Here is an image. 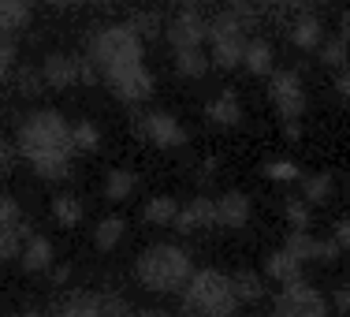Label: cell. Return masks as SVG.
Segmentation results:
<instances>
[{"mask_svg": "<svg viewBox=\"0 0 350 317\" xmlns=\"http://www.w3.org/2000/svg\"><path fill=\"white\" fill-rule=\"evenodd\" d=\"M15 146L38 179L64 183L71 176V123L56 108H38V112L23 116L19 127H15Z\"/></svg>", "mask_w": 350, "mask_h": 317, "instance_id": "obj_1", "label": "cell"}, {"mask_svg": "<svg viewBox=\"0 0 350 317\" xmlns=\"http://www.w3.org/2000/svg\"><path fill=\"white\" fill-rule=\"evenodd\" d=\"M261 8L257 0H228L220 12L209 19V56L213 68L220 71H235L246 56V45L254 38V30L261 27Z\"/></svg>", "mask_w": 350, "mask_h": 317, "instance_id": "obj_2", "label": "cell"}, {"mask_svg": "<svg viewBox=\"0 0 350 317\" xmlns=\"http://www.w3.org/2000/svg\"><path fill=\"white\" fill-rule=\"evenodd\" d=\"M190 272H194L190 254L175 243H153L135 257L138 288L153 291V295H175V291H183V283L190 280Z\"/></svg>", "mask_w": 350, "mask_h": 317, "instance_id": "obj_3", "label": "cell"}, {"mask_svg": "<svg viewBox=\"0 0 350 317\" xmlns=\"http://www.w3.org/2000/svg\"><path fill=\"white\" fill-rule=\"evenodd\" d=\"M179 295H183V314L187 317H220V314H235L239 306L235 283L220 269L190 272V280L183 283Z\"/></svg>", "mask_w": 350, "mask_h": 317, "instance_id": "obj_4", "label": "cell"}, {"mask_svg": "<svg viewBox=\"0 0 350 317\" xmlns=\"http://www.w3.org/2000/svg\"><path fill=\"white\" fill-rule=\"evenodd\" d=\"M142 53H146V41L138 38L131 23H112L90 38V60L101 79L120 68H131V64H142Z\"/></svg>", "mask_w": 350, "mask_h": 317, "instance_id": "obj_5", "label": "cell"}, {"mask_svg": "<svg viewBox=\"0 0 350 317\" xmlns=\"http://www.w3.org/2000/svg\"><path fill=\"white\" fill-rule=\"evenodd\" d=\"M41 79H45L49 90H71V86H79V82L94 86V82H101V75H97L90 56L82 60V56H75V53H49L45 60H41Z\"/></svg>", "mask_w": 350, "mask_h": 317, "instance_id": "obj_6", "label": "cell"}, {"mask_svg": "<svg viewBox=\"0 0 350 317\" xmlns=\"http://www.w3.org/2000/svg\"><path fill=\"white\" fill-rule=\"evenodd\" d=\"M272 317H332V299L306 280H291L272 303Z\"/></svg>", "mask_w": 350, "mask_h": 317, "instance_id": "obj_7", "label": "cell"}, {"mask_svg": "<svg viewBox=\"0 0 350 317\" xmlns=\"http://www.w3.org/2000/svg\"><path fill=\"white\" fill-rule=\"evenodd\" d=\"M135 135L157 149H183L187 146V127L172 112H161V108L135 116Z\"/></svg>", "mask_w": 350, "mask_h": 317, "instance_id": "obj_8", "label": "cell"}, {"mask_svg": "<svg viewBox=\"0 0 350 317\" xmlns=\"http://www.w3.org/2000/svg\"><path fill=\"white\" fill-rule=\"evenodd\" d=\"M101 82L108 86V94L120 97L123 105H146L149 97H153V90H157V79H153V71H149L146 64H131V68H120V71L105 75Z\"/></svg>", "mask_w": 350, "mask_h": 317, "instance_id": "obj_9", "label": "cell"}, {"mask_svg": "<svg viewBox=\"0 0 350 317\" xmlns=\"http://www.w3.org/2000/svg\"><path fill=\"white\" fill-rule=\"evenodd\" d=\"M269 97H272V105H276V112H280V120H302L306 116V86H302V75L298 71H287V68H280V71H272L269 75Z\"/></svg>", "mask_w": 350, "mask_h": 317, "instance_id": "obj_10", "label": "cell"}, {"mask_svg": "<svg viewBox=\"0 0 350 317\" xmlns=\"http://www.w3.org/2000/svg\"><path fill=\"white\" fill-rule=\"evenodd\" d=\"M127 299L116 291H82L56 310V317H127Z\"/></svg>", "mask_w": 350, "mask_h": 317, "instance_id": "obj_11", "label": "cell"}, {"mask_svg": "<svg viewBox=\"0 0 350 317\" xmlns=\"http://www.w3.org/2000/svg\"><path fill=\"white\" fill-rule=\"evenodd\" d=\"M164 38L172 49H202L209 41V19L198 8H183L164 23Z\"/></svg>", "mask_w": 350, "mask_h": 317, "instance_id": "obj_12", "label": "cell"}, {"mask_svg": "<svg viewBox=\"0 0 350 317\" xmlns=\"http://www.w3.org/2000/svg\"><path fill=\"white\" fill-rule=\"evenodd\" d=\"M283 246H287L291 254H298L302 262H324V265L343 254V246H339L336 239H317L310 228H291V236Z\"/></svg>", "mask_w": 350, "mask_h": 317, "instance_id": "obj_13", "label": "cell"}, {"mask_svg": "<svg viewBox=\"0 0 350 317\" xmlns=\"http://www.w3.org/2000/svg\"><path fill=\"white\" fill-rule=\"evenodd\" d=\"M287 38H291L295 49L313 53V49H321V41H324V23L317 19V12H310V8H298L295 15H287Z\"/></svg>", "mask_w": 350, "mask_h": 317, "instance_id": "obj_14", "label": "cell"}, {"mask_svg": "<svg viewBox=\"0 0 350 317\" xmlns=\"http://www.w3.org/2000/svg\"><path fill=\"white\" fill-rule=\"evenodd\" d=\"M202 228L205 231L216 228V202L205 194H198V198H190L187 205H179L175 231H179V236H194V231H202Z\"/></svg>", "mask_w": 350, "mask_h": 317, "instance_id": "obj_15", "label": "cell"}, {"mask_svg": "<svg viewBox=\"0 0 350 317\" xmlns=\"http://www.w3.org/2000/svg\"><path fill=\"white\" fill-rule=\"evenodd\" d=\"M216 202V228H228V231H239L250 224V213H254V205H250V198L243 190H224V194L213 198Z\"/></svg>", "mask_w": 350, "mask_h": 317, "instance_id": "obj_16", "label": "cell"}, {"mask_svg": "<svg viewBox=\"0 0 350 317\" xmlns=\"http://www.w3.org/2000/svg\"><path fill=\"white\" fill-rule=\"evenodd\" d=\"M172 64H175V75L179 79H190V82H198V79H205L213 68V56H209V49H172Z\"/></svg>", "mask_w": 350, "mask_h": 317, "instance_id": "obj_17", "label": "cell"}, {"mask_svg": "<svg viewBox=\"0 0 350 317\" xmlns=\"http://www.w3.org/2000/svg\"><path fill=\"white\" fill-rule=\"evenodd\" d=\"M205 116L216 123V127H235L243 123V97L235 90H220L209 105H205Z\"/></svg>", "mask_w": 350, "mask_h": 317, "instance_id": "obj_18", "label": "cell"}, {"mask_svg": "<svg viewBox=\"0 0 350 317\" xmlns=\"http://www.w3.org/2000/svg\"><path fill=\"white\" fill-rule=\"evenodd\" d=\"M302 257L298 254H291L287 246H280V250H272L269 257H265V277L269 280H276V283H291V280H302Z\"/></svg>", "mask_w": 350, "mask_h": 317, "instance_id": "obj_19", "label": "cell"}, {"mask_svg": "<svg viewBox=\"0 0 350 317\" xmlns=\"http://www.w3.org/2000/svg\"><path fill=\"white\" fill-rule=\"evenodd\" d=\"M53 262H56V250H53V243H49L45 236H30L27 243H23L19 265L27 272H45V269H53Z\"/></svg>", "mask_w": 350, "mask_h": 317, "instance_id": "obj_20", "label": "cell"}, {"mask_svg": "<svg viewBox=\"0 0 350 317\" xmlns=\"http://www.w3.org/2000/svg\"><path fill=\"white\" fill-rule=\"evenodd\" d=\"M243 68H246L250 75H265V79L276 71V53H272L269 41H265V38H250L246 56H243Z\"/></svg>", "mask_w": 350, "mask_h": 317, "instance_id": "obj_21", "label": "cell"}, {"mask_svg": "<svg viewBox=\"0 0 350 317\" xmlns=\"http://www.w3.org/2000/svg\"><path fill=\"white\" fill-rule=\"evenodd\" d=\"M30 27V0H0V34L15 38Z\"/></svg>", "mask_w": 350, "mask_h": 317, "instance_id": "obj_22", "label": "cell"}, {"mask_svg": "<svg viewBox=\"0 0 350 317\" xmlns=\"http://www.w3.org/2000/svg\"><path fill=\"white\" fill-rule=\"evenodd\" d=\"M175 216H179V202H175L172 194H153L146 205H142V220L157 224V228H168V224H175Z\"/></svg>", "mask_w": 350, "mask_h": 317, "instance_id": "obj_23", "label": "cell"}, {"mask_svg": "<svg viewBox=\"0 0 350 317\" xmlns=\"http://www.w3.org/2000/svg\"><path fill=\"white\" fill-rule=\"evenodd\" d=\"M231 283H235V299H239V303H246V306H254V303H261V299H265V277H261V272H254V269L231 272Z\"/></svg>", "mask_w": 350, "mask_h": 317, "instance_id": "obj_24", "label": "cell"}, {"mask_svg": "<svg viewBox=\"0 0 350 317\" xmlns=\"http://www.w3.org/2000/svg\"><path fill=\"white\" fill-rule=\"evenodd\" d=\"M138 187V176L131 168H108L105 176V198L108 202H127Z\"/></svg>", "mask_w": 350, "mask_h": 317, "instance_id": "obj_25", "label": "cell"}, {"mask_svg": "<svg viewBox=\"0 0 350 317\" xmlns=\"http://www.w3.org/2000/svg\"><path fill=\"white\" fill-rule=\"evenodd\" d=\"M53 216H56V224H64V228H79L82 216H86V205H82L79 194H56L53 198Z\"/></svg>", "mask_w": 350, "mask_h": 317, "instance_id": "obj_26", "label": "cell"}, {"mask_svg": "<svg viewBox=\"0 0 350 317\" xmlns=\"http://www.w3.org/2000/svg\"><path fill=\"white\" fill-rule=\"evenodd\" d=\"M332 190H336V179L328 172H313V176H302V198L310 205H328Z\"/></svg>", "mask_w": 350, "mask_h": 317, "instance_id": "obj_27", "label": "cell"}, {"mask_svg": "<svg viewBox=\"0 0 350 317\" xmlns=\"http://www.w3.org/2000/svg\"><path fill=\"white\" fill-rule=\"evenodd\" d=\"M123 231H127V224H123V216H105V220L94 228V246H97V250H105V254H108V250H116V246L123 243Z\"/></svg>", "mask_w": 350, "mask_h": 317, "instance_id": "obj_28", "label": "cell"}, {"mask_svg": "<svg viewBox=\"0 0 350 317\" xmlns=\"http://www.w3.org/2000/svg\"><path fill=\"white\" fill-rule=\"evenodd\" d=\"M317 53H321L324 68L339 71V68H347V60H350V41H347L343 34H336V38H324Z\"/></svg>", "mask_w": 350, "mask_h": 317, "instance_id": "obj_29", "label": "cell"}, {"mask_svg": "<svg viewBox=\"0 0 350 317\" xmlns=\"http://www.w3.org/2000/svg\"><path fill=\"white\" fill-rule=\"evenodd\" d=\"M71 142H75V153H94V149H101V131H97V123L79 120L71 123Z\"/></svg>", "mask_w": 350, "mask_h": 317, "instance_id": "obj_30", "label": "cell"}, {"mask_svg": "<svg viewBox=\"0 0 350 317\" xmlns=\"http://www.w3.org/2000/svg\"><path fill=\"white\" fill-rule=\"evenodd\" d=\"M34 236L30 228H12V231H0V262H19L23 243Z\"/></svg>", "mask_w": 350, "mask_h": 317, "instance_id": "obj_31", "label": "cell"}, {"mask_svg": "<svg viewBox=\"0 0 350 317\" xmlns=\"http://www.w3.org/2000/svg\"><path fill=\"white\" fill-rule=\"evenodd\" d=\"M12 228H30V220L12 194H0V231H12Z\"/></svg>", "mask_w": 350, "mask_h": 317, "instance_id": "obj_32", "label": "cell"}, {"mask_svg": "<svg viewBox=\"0 0 350 317\" xmlns=\"http://www.w3.org/2000/svg\"><path fill=\"white\" fill-rule=\"evenodd\" d=\"M310 210H313V205L306 202L302 194H298V198H287V202H283V216H287L291 228H310V220H313Z\"/></svg>", "mask_w": 350, "mask_h": 317, "instance_id": "obj_33", "label": "cell"}, {"mask_svg": "<svg viewBox=\"0 0 350 317\" xmlns=\"http://www.w3.org/2000/svg\"><path fill=\"white\" fill-rule=\"evenodd\" d=\"M261 172H265V179H276V183L302 179V168L295 161H269V164H261Z\"/></svg>", "mask_w": 350, "mask_h": 317, "instance_id": "obj_34", "label": "cell"}, {"mask_svg": "<svg viewBox=\"0 0 350 317\" xmlns=\"http://www.w3.org/2000/svg\"><path fill=\"white\" fill-rule=\"evenodd\" d=\"M131 27L138 30L142 41H153V38L164 30V27H161V15H157V12H138L135 19H131Z\"/></svg>", "mask_w": 350, "mask_h": 317, "instance_id": "obj_35", "label": "cell"}, {"mask_svg": "<svg viewBox=\"0 0 350 317\" xmlns=\"http://www.w3.org/2000/svg\"><path fill=\"white\" fill-rule=\"evenodd\" d=\"M19 161H23V153H19V146H15V138H0V179L12 176Z\"/></svg>", "mask_w": 350, "mask_h": 317, "instance_id": "obj_36", "label": "cell"}, {"mask_svg": "<svg viewBox=\"0 0 350 317\" xmlns=\"http://www.w3.org/2000/svg\"><path fill=\"white\" fill-rule=\"evenodd\" d=\"M41 90H49V86H45V79H41V68L19 71V94H23V97H38Z\"/></svg>", "mask_w": 350, "mask_h": 317, "instance_id": "obj_37", "label": "cell"}, {"mask_svg": "<svg viewBox=\"0 0 350 317\" xmlns=\"http://www.w3.org/2000/svg\"><path fill=\"white\" fill-rule=\"evenodd\" d=\"M257 8L269 15H280V19H287V15H295L298 8H306V0H257Z\"/></svg>", "mask_w": 350, "mask_h": 317, "instance_id": "obj_38", "label": "cell"}, {"mask_svg": "<svg viewBox=\"0 0 350 317\" xmlns=\"http://www.w3.org/2000/svg\"><path fill=\"white\" fill-rule=\"evenodd\" d=\"M15 71V41L8 34H0V82Z\"/></svg>", "mask_w": 350, "mask_h": 317, "instance_id": "obj_39", "label": "cell"}, {"mask_svg": "<svg viewBox=\"0 0 350 317\" xmlns=\"http://www.w3.org/2000/svg\"><path fill=\"white\" fill-rule=\"evenodd\" d=\"M332 310H336V314H350V280H343L336 291H332Z\"/></svg>", "mask_w": 350, "mask_h": 317, "instance_id": "obj_40", "label": "cell"}, {"mask_svg": "<svg viewBox=\"0 0 350 317\" xmlns=\"http://www.w3.org/2000/svg\"><path fill=\"white\" fill-rule=\"evenodd\" d=\"M332 239H336L343 250H350V216H339L336 228H332Z\"/></svg>", "mask_w": 350, "mask_h": 317, "instance_id": "obj_41", "label": "cell"}, {"mask_svg": "<svg viewBox=\"0 0 350 317\" xmlns=\"http://www.w3.org/2000/svg\"><path fill=\"white\" fill-rule=\"evenodd\" d=\"M336 94H339V97H347V101H350V64H347V68H339V71H336Z\"/></svg>", "mask_w": 350, "mask_h": 317, "instance_id": "obj_42", "label": "cell"}, {"mask_svg": "<svg viewBox=\"0 0 350 317\" xmlns=\"http://www.w3.org/2000/svg\"><path fill=\"white\" fill-rule=\"evenodd\" d=\"M213 176H216V157L202 161V164H198V172H194V179H198V183H209Z\"/></svg>", "mask_w": 350, "mask_h": 317, "instance_id": "obj_43", "label": "cell"}, {"mask_svg": "<svg viewBox=\"0 0 350 317\" xmlns=\"http://www.w3.org/2000/svg\"><path fill=\"white\" fill-rule=\"evenodd\" d=\"M283 135H287L291 142L302 138V120H283Z\"/></svg>", "mask_w": 350, "mask_h": 317, "instance_id": "obj_44", "label": "cell"}, {"mask_svg": "<svg viewBox=\"0 0 350 317\" xmlns=\"http://www.w3.org/2000/svg\"><path fill=\"white\" fill-rule=\"evenodd\" d=\"M41 4H53V8H71V4H79V0H41Z\"/></svg>", "mask_w": 350, "mask_h": 317, "instance_id": "obj_45", "label": "cell"}, {"mask_svg": "<svg viewBox=\"0 0 350 317\" xmlns=\"http://www.w3.org/2000/svg\"><path fill=\"white\" fill-rule=\"evenodd\" d=\"M138 317H172V314H164V310H146V314H138Z\"/></svg>", "mask_w": 350, "mask_h": 317, "instance_id": "obj_46", "label": "cell"}, {"mask_svg": "<svg viewBox=\"0 0 350 317\" xmlns=\"http://www.w3.org/2000/svg\"><path fill=\"white\" fill-rule=\"evenodd\" d=\"M343 38L350 41V15H343Z\"/></svg>", "mask_w": 350, "mask_h": 317, "instance_id": "obj_47", "label": "cell"}, {"mask_svg": "<svg viewBox=\"0 0 350 317\" xmlns=\"http://www.w3.org/2000/svg\"><path fill=\"white\" fill-rule=\"evenodd\" d=\"M97 4H127V0H97Z\"/></svg>", "mask_w": 350, "mask_h": 317, "instance_id": "obj_48", "label": "cell"}, {"mask_svg": "<svg viewBox=\"0 0 350 317\" xmlns=\"http://www.w3.org/2000/svg\"><path fill=\"white\" fill-rule=\"evenodd\" d=\"M347 194H350V179H347Z\"/></svg>", "mask_w": 350, "mask_h": 317, "instance_id": "obj_49", "label": "cell"}, {"mask_svg": "<svg viewBox=\"0 0 350 317\" xmlns=\"http://www.w3.org/2000/svg\"><path fill=\"white\" fill-rule=\"evenodd\" d=\"M220 317H231V314H220Z\"/></svg>", "mask_w": 350, "mask_h": 317, "instance_id": "obj_50", "label": "cell"}, {"mask_svg": "<svg viewBox=\"0 0 350 317\" xmlns=\"http://www.w3.org/2000/svg\"><path fill=\"white\" fill-rule=\"evenodd\" d=\"M187 4H194V0H187Z\"/></svg>", "mask_w": 350, "mask_h": 317, "instance_id": "obj_51", "label": "cell"}]
</instances>
